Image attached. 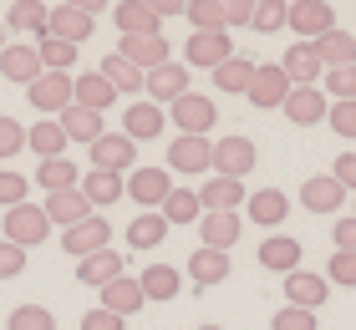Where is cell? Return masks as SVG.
Here are the masks:
<instances>
[{
  "instance_id": "obj_1",
  "label": "cell",
  "mask_w": 356,
  "mask_h": 330,
  "mask_svg": "<svg viewBox=\"0 0 356 330\" xmlns=\"http://www.w3.org/2000/svg\"><path fill=\"white\" fill-rule=\"evenodd\" d=\"M6 244H15V249H36V244L51 234V219H46V208H36V204H15V208H6Z\"/></svg>"
},
{
  "instance_id": "obj_2",
  "label": "cell",
  "mask_w": 356,
  "mask_h": 330,
  "mask_svg": "<svg viewBox=\"0 0 356 330\" xmlns=\"http://www.w3.org/2000/svg\"><path fill=\"white\" fill-rule=\"evenodd\" d=\"M87 153H92V168H97V173H118V178H122V173L138 168V142L122 138V132H102Z\"/></svg>"
},
{
  "instance_id": "obj_3",
  "label": "cell",
  "mask_w": 356,
  "mask_h": 330,
  "mask_svg": "<svg viewBox=\"0 0 356 330\" xmlns=\"http://www.w3.org/2000/svg\"><path fill=\"white\" fill-rule=\"evenodd\" d=\"M122 183H127V198L143 204V213H158V208H163V198L173 193V173L168 168H133Z\"/></svg>"
},
{
  "instance_id": "obj_4",
  "label": "cell",
  "mask_w": 356,
  "mask_h": 330,
  "mask_svg": "<svg viewBox=\"0 0 356 330\" xmlns=\"http://www.w3.org/2000/svg\"><path fill=\"white\" fill-rule=\"evenodd\" d=\"M61 249H67L72 259H92V254L112 249V224L92 213V219H82L76 229H61Z\"/></svg>"
},
{
  "instance_id": "obj_5",
  "label": "cell",
  "mask_w": 356,
  "mask_h": 330,
  "mask_svg": "<svg viewBox=\"0 0 356 330\" xmlns=\"http://www.w3.org/2000/svg\"><path fill=\"white\" fill-rule=\"evenodd\" d=\"M285 26L296 31L300 41H321L326 31H336V10H331V6H321V0H290Z\"/></svg>"
},
{
  "instance_id": "obj_6",
  "label": "cell",
  "mask_w": 356,
  "mask_h": 330,
  "mask_svg": "<svg viewBox=\"0 0 356 330\" xmlns=\"http://www.w3.org/2000/svg\"><path fill=\"white\" fill-rule=\"evenodd\" d=\"M143 92H148V102H153V107H173L178 97L188 92V66H184V61H163V66H153V72L143 76Z\"/></svg>"
},
{
  "instance_id": "obj_7",
  "label": "cell",
  "mask_w": 356,
  "mask_h": 330,
  "mask_svg": "<svg viewBox=\"0 0 356 330\" xmlns=\"http://www.w3.org/2000/svg\"><path fill=\"white\" fill-rule=\"evenodd\" d=\"M254 142L245 138V132H234V138H219L214 142V173L219 178H245V173H254Z\"/></svg>"
},
{
  "instance_id": "obj_8",
  "label": "cell",
  "mask_w": 356,
  "mask_h": 330,
  "mask_svg": "<svg viewBox=\"0 0 356 330\" xmlns=\"http://www.w3.org/2000/svg\"><path fill=\"white\" fill-rule=\"evenodd\" d=\"M26 102L36 107V112H56V117H61V112L72 107V72H67V76H61V72L36 76V81L26 87Z\"/></svg>"
},
{
  "instance_id": "obj_9",
  "label": "cell",
  "mask_w": 356,
  "mask_h": 330,
  "mask_svg": "<svg viewBox=\"0 0 356 330\" xmlns=\"http://www.w3.org/2000/svg\"><path fill=\"white\" fill-rule=\"evenodd\" d=\"M214 117H219V107L209 102V97H199V92H184V97L173 102V122L184 127V138H209Z\"/></svg>"
},
{
  "instance_id": "obj_10",
  "label": "cell",
  "mask_w": 356,
  "mask_h": 330,
  "mask_svg": "<svg viewBox=\"0 0 356 330\" xmlns=\"http://www.w3.org/2000/svg\"><path fill=\"white\" fill-rule=\"evenodd\" d=\"M280 72H285L290 87H321L326 66H321V56H316V46H311V41H296V46H290V51L280 56Z\"/></svg>"
},
{
  "instance_id": "obj_11",
  "label": "cell",
  "mask_w": 356,
  "mask_h": 330,
  "mask_svg": "<svg viewBox=\"0 0 356 330\" xmlns=\"http://www.w3.org/2000/svg\"><path fill=\"white\" fill-rule=\"evenodd\" d=\"M214 168V142L209 138H173L168 147V173H209Z\"/></svg>"
},
{
  "instance_id": "obj_12",
  "label": "cell",
  "mask_w": 356,
  "mask_h": 330,
  "mask_svg": "<svg viewBox=\"0 0 356 330\" xmlns=\"http://www.w3.org/2000/svg\"><path fill=\"white\" fill-rule=\"evenodd\" d=\"M92 15L82 6H51V15H46V36L51 41H67V46H82L92 36Z\"/></svg>"
},
{
  "instance_id": "obj_13",
  "label": "cell",
  "mask_w": 356,
  "mask_h": 330,
  "mask_svg": "<svg viewBox=\"0 0 356 330\" xmlns=\"http://www.w3.org/2000/svg\"><path fill=\"white\" fill-rule=\"evenodd\" d=\"M234 56L229 46V31H209V36H188L184 46V66H204V72H219L224 61Z\"/></svg>"
},
{
  "instance_id": "obj_14",
  "label": "cell",
  "mask_w": 356,
  "mask_h": 330,
  "mask_svg": "<svg viewBox=\"0 0 356 330\" xmlns=\"http://www.w3.org/2000/svg\"><path fill=\"white\" fill-rule=\"evenodd\" d=\"M239 213H199V249H214V254H229L239 244Z\"/></svg>"
},
{
  "instance_id": "obj_15",
  "label": "cell",
  "mask_w": 356,
  "mask_h": 330,
  "mask_svg": "<svg viewBox=\"0 0 356 330\" xmlns=\"http://www.w3.org/2000/svg\"><path fill=\"white\" fill-rule=\"evenodd\" d=\"M250 102L254 107H285V97H290V81L280 72V61H260L254 66V81H250Z\"/></svg>"
},
{
  "instance_id": "obj_16",
  "label": "cell",
  "mask_w": 356,
  "mask_h": 330,
  "mask_svg": "<svg viewBox=\"0 0 356 330\" xmlns=\"http://www.w3.org/2000/svg\"><path fill=\"white\" fill-rule=\"evenodd\" d=\"M280 112H285L296 127H316V122H326L331 102H326V92H321V87H290V97H285Z\"/></svg>"
},
{
  "instance_id": "obj_17",
  "label": "cell",
  "mask_w": 356,
  "mask_h": 330,
  "mask_svg": "<svg viewBox=\"0 0 356 330\" xmlns=\"http://www.w3.org/2000/svg\"><path fill=\"white\" fill-rule=\"evenodd\" d=\"M331 300V285H326V274H311V270H296V274H285V305H296V310H321Z\"/></svg>"
},
{
  "instance_id": "obj_18",
  "label": "cell",
  "mask_w": 356,
  "mask_h": 330,
  "mask_svg": "<svg viewBox=\"0 0 356 330\" xmlns=\"http://www.w3.org/2000/svg\"><path fill=\"white\" fill-rule=\"evenodd\" d=\"M118 56H122V61H133V66H138L143 76H148L153 66L173 61V56H168V41H163V31H153V36H122Z\"/></svg>"
},
{
  "instance_id": "obj_19",
  "label": "cell",
  "mask_w": 356,
  "mask_h": 330,
  "mask_svg": "<svg viewBox=\"0 0 356 330\" xmlns=\"http://www.w3.org/2000/svg\"><path fill=\"white\" fill-rule=\"evenodd\" d=\"M163 127H168V117H163V107H153V102H133L122 112V138H133V142H158Z\"/></svg>"
},
{
  "instance_id": "obj_20",
  "label": "cell",
  "mask_w": 356,
  "mask_h": 330,
  "mask_svg": "<svg viewBox=\"0 0 356 330\" xmlns=\"http://www.w3.org/2000/svg\"><path fill=\"white\" fill-rule=\"evenodd\" d=\"M72 107H87V112L102 117L107 107H118V92L107 87L102 72H82V76H72Z\"/></svg>"
},
{
  "instance_id": "obj_21",
  "label": "cell",
  "mask_w": 356,
  "mask_h": 330,
  "mask_svg": "<svg viewBox=\"0 0 356 330\" xmlns=\"http://www.w3.org/2000/svg\"><path fill=\"white\" fill-rule=\"evenodd\" d=\"M199 193V208L204 213H239V204H245V188H239V178H209L204 188H193Z\"/></svg>"
},
{
  "instance_id": "obj_22",
  "label": "cell",
  "mask_w": 356,
  "mask_h": 330,
  "mask_svg": "<svg viewBox=\"0 0 356 330\" xmlns=\"http://www.w3.org/2000/svg\"><path fill=\"white\" fill-rule=\"evenodd\" d=\"M0 76L6 81H15V87H31V81L36 76H46L41 72V56H36V46H6V51H0Z\"/></svg>"
},
{
  "instance_id": "obj_23",
  "label": "cell",
  "mask_w": 356,
  "mask_h": 330,
  "mask_svg": "<svg viewBox=\"0 0 356 330\" xmlns=\"http://www.w3.org/2000/svg\"><path fill=\"white\" fill-rule=\"evenodd\" d=\"M245 213H250V224H260V229H280L285 213H290V198L280 188H260V193L245 198Z\"/></svg>"
},
{
  "instance_id": "obj_24",
  "label": "cell",
  "mask_w": 356,
  "mask_h": 330,
  "mask_svg": "<svg viewBox=\"0 0 356 330\" xmlns=\"http://www.w3.org/2000/svg\"><path fill=\"white\" fill-rule=\"evenodd\" d=\"M300 239H290V234H270L265 244H260V264H265V270H275V274H296L300 270Z\"/></svg>"
},
{
  "instance_id": "obj_25",
  "label": "cell",
  "mask_w": 356,
  "mask_h": 330,
  "mask_svg": "<svg viewBox=\"0 0 356 330\" xmlns=\"http://www.w3.org/2000/svg\"><path fill=\"white\" fill-rule=\"evenodd\" d=\"M41 208H46V219H51L56 229H76L82 219H92V204H87L76 188H67V193H46Z\"/></svg>"
},
{
  "instance_id": "obj_26",
  "label": "cell",
  "mask_w": 356,
  "mask_h": 330,
  "mask_svg": "<svg viewBox=\"0 0 356 330\" xmlns=\"http://www.w3.org/2000/svg\"><path fill=\"white\" fill-rule=\"evenodd\" d=\"M300 204L311 208V213H336L346 204V188L336 183L331 173H316V178H305V188H300Z\"/></svg>"
},
{
  "instance_id": "obj_27",
  "label": "cell",
  "mask_w": 356,
  "mask_h": 330,
  "mask_svg": "<svg viewBox=\"0 0 356 330\" xmlns=\"http://www.w3.org/2000/svg\"><path fill=\"white\" fill-rule=\"evenodd\" d=\"M143 305H148V300H143V290H138L133 274H118L112 285H102V310H112V315L127 320V315H138Z\"/></svg>"
},
{
  "instance_id": "obj_28",
  "label": "cell",
  "mask_w": 356,
  "mask_h": 330,
  "mask_svg": "<svg viewBox=\"0 0 356 330\" xmlns=\"http://www.w3.org/2000/svg\"><path fill=\"white\" fill-rule=\"evenodd\" d=\"M118 274H127V264H122L118 249H102V254H92V259H76V279H82V285H92V290L112 285Z\"/></svg>"
},
{
  "instance_id": "obj_29",
  "label": "cell",
  "mask_w": 356,
  "mask_h": 330,
  "mask_svg": "<svg viewBox=\"0 0 356 330\" xmlns=\"http://www.w3.org/2000/svg\"><path fill=\"white\" fill-rule=\"evenodd\" d=\"M76 193H82L92 208H107V204H118V198L127 193V183H122L118 173H97V168H92V173L76 178Z\"/></svg>"
},
{
  "instance_id": "obj_30",
  "label": "cell",
  "mask_w": 356,
  "mask_h": 330,
  "mask_svg": "<svg viewBox=\"0 0 356 330\" xmlns=\"http://www.w3.org/2000/svg\"><path fill=\"white\" fill-rule=\"evenodd\" d=\"M316 46V56H321V66H326V72H336V66H356V36L351 31H326V36L321 41H311Z\"/></svg>"
},
{
  "instance_id": "obj_31",
  "label": "cell",
  "mask_w": 356,
  "mask_h": 330,
  "mask_svg": "<svg viewBox=\"0 0 356 330\" xmlns=\"http://www.w3.org/2000/svg\"><path fill=\"white\" fill-rule=\"evenodd\" d=\"M188 279L199 290H214L229 279V254H214V249H193L188 254Z\"/></svg>"
},
{
  "instance_id": "obj_32",
  "label": "cell",
  "mask_w": 356,
  "mask_h": 330,
  "mask_svg": "<svg viewBox=\"0 0 356 330\" xmlns=\"http://www.w3.org/2000/svg\"><path fill=\"white\" fill-rule=\"evenodd\" d=\"M26 147H31V153H36L41 163H56L61 153H67V132H61V122H31L26 127Z\"/></svg>"
},
{
  "instance_id": "obj_33",
  "label": "cell",
  "mask_w": 356,
  "mask_h": 330,
  "mask_svg": "<svg viewBox=\"0 0 356 330\" xmlns=\"http://www.w3.org/2000/svg\"><path fill=\"white\" fill-rule=\"evenodd\" d=\"M138 290H143V300H173L178 290H184V279H178V270L173 264H148V270L138 274Z\"/></svg>"
},
{
  "instance_id": "obj_34",
  "label": "cell",
  "mask_w": 356,
  "mask_h": 330,
  "mask_svg": "<svg viewBox=\"0 0 356 330\" xmlns=\"http://www.w3.org/2000/svg\"><path fill=\"white\" fill-rule=\"evenodd\" d=\"M46 15H51V6H41V0H15V6L6 10V26L10 31H26V36L46 41Z\"/></svg>"
},
{
  "instance_id": "obj_35",
  "label": "cell",
  "mask_w": 356,
  "mask_h": 330,
  "mask_svg": "<svg viewBox=\"0 0 356 330\" xmlns=\"http://www.w3.org/2000/svg\"><path fill=\"white\" fill-rule=\"evenodd\" d=\"M97 72L107 76V87L118 92V97H138V92H143V72H138L133 61H122L118 51H112V56H102V66H97Z\"/></svg>"
},
{
  "instance_id": "obj_36",
  "label": "cell",
  "mask_w": 356,
  "mask_h": 330,
  "mask_svg": "<svg viewBox=\"0 0 356 330\" xmlns=\"http://www.w3.org/2000/svg\"><path fill=\"white\" fill-rule=\"evenodd\" d=\"M254 66H260L254 56H239V51H234L229 61L219 66V72H209V76H214V87H219V92H234V97H239V92H250V81H254Z\"/></svg>"
},
{
  "instance_id": "obj_37",
  "label": "cell",
  "mask_w": 356,
  "mask_h": 330,
  "mask_svg": "<svg viewBox=\"0 0 356 330\" xmlns=\"http://www.w3.org/2000/svg\"><path fill=\"white\" fill-rule=\"evenodd\" d=\"M56 122H61V132H67V142H87V147L107 132V127H102V117H97V112H87V107H67Z\"/></svg>"
},
{
  "instance_id": "obj_38",
  "label": "cell",
  "mask_w": 356,
  "mask_h": 330,
  "mask_svg": "<svg viewBox=\"0 0 356 330\" xmlns=\"http://www.w3.org/2000/svg\"><path fill=\"white\" fill-rule=\"evenodd\" d=\"M118 31L122 36H153L158 31V10L148 0H122L118 6Z\"/></svg>"
},
{
  "instance_id": "obj_39",
  "label": "cell",
  "mask_w": 356,
  "mask_h": 330,
  "mask_svg": "<svg viewBox=\"0 0 356 330\" xmlns=\"http://www.w3.org/2000/svg\"><path fill=\"white\" fill-rule=\"evenodd\" d=\"M158 213H163V224L168 229H184V224H199V193H193V188H173L168 198H163V208H158Z\"/></svg>"
},
{
  "instance_id": "obj_40",
  "label": "cell",
  "mask_w": 356,
  "mask_h": 330,
  "mask_svg": "<svg viewBox=\"0 0 356 330\" xmlns=\"http://www.w3.org/2000/svg\"><path fill=\"white\" fill-rule=\"evenodd\" d=\"M163 239H168L163 213H138V219L127 224V244H133V249H158Z\"/></svg>"
},
{
  "instance_id": "obj_41",
  "label": "cell",
  "mask_w": 356,
  "mask_h": 330,
  "mask_svg": "<svg viewBox=\"0 0 356 330\" xmlns=\"http://www.w3.org/2000/svg\"><path fill=\"white\" fill-rule=\"evenodd\" d=\"M193 36H209V31H224V0H193V6H184Z\"/></svg>"
},
{
  "instance_id": "obj_42",
  "label": "cell",
  "mask_w": 356,
  "mask_h": 330,
  "mask_svg": "<svg viewBox=\"0 0 356 330\" xmlns=\"http://www.w3.org/2000/svg\"><path fill=\"white\" fill-rule=\"evenodd\" d=\"M36 188H46V193H67V188H76V163H67V158L41 163V168H36Z\"/></svg>"
},
{
  "instance_id": "obj_43",
  "label": "cell",
  "mask_w": 356,
  "mask_h": 330,
  "mask_svg": "<svg viewBox=\"0 0 356 330\" xmlns=\"http://www.w3.org/2000/svg\"><path fill=\"white\" fill-rule=\"evenodd\" d=\"M321 92L326 102H356V66H336V72L321 76Z\"/></svg>"
},
{
  "instance_id": "obj_44",
  "label": "cell",
  "mask_w": 356,
  "mask_h": 330,
  "mask_svg": "<svg viewBox=\"0 0 356 330\" xmlns=\"http://www.w3.org/2000/svg\"><path fill=\"white\" fill-rule=\"evenodd\" d=\"M36 56H41V72H61L67 76V66L76 61V46H67V41H36Z\"/></svg>"
},
{
  "instance_id": "obj_45",
  "label": "cell",
  "mask_w": 356,
  "mask_h": 330,
  "mask_svg": "<svg viewBox=\"0 0 356 330\" xmlns=\"http://www.w3.org/2000/svg\"><path fill=\"white\" fill-rule=\"evenodd\" d=\"M6 330H56V315L46 305H15Z\"/></svg>"
},
{
  "instance_id": "obj_46",
  "label": "cell",
  "mask_w": 356,
  "mask_h": 330,
  "mask_svg": "<svg viewBox=\"0 0 356 330\" xmlns=\"http://www.w3.org/2000/svg\"><path fill=\"white\" fill-rule=\"evenodd\" d=\"M285 10H290V0H254L250 26H254V31H280V26H285Z\"/></svg>"
},
{
  "instance_id": "obj_47",
  "label": "cell",
  "mask_w": 356,
  "mask_h": 330,
  "mask_svg": "<svg viewBox=\"0 0 356 330\" xmlns=\"http://www.w3.org/2000/svg\"><path fill=\"white\" fill-rule=\"evenodd\" d=\"M326 285L356 290V254H331V259H326Z\"/></svg>"
},
{
  "instance_id": "obj_48",
  "label": "cell",
  "mask_w": 356,
  "mask_h": 330,
  "mask_svg": "<svg viewBox=\"0 0 356 330\" xmlns=\"http://www.w3.org/2000/svg\"><path fill=\"white\" fill-rule=\"evenodd\" d=\"M26 193H31V183H26L21 173L0 168V208H15V204H26Z\"/></svg>"
},
{
  "instance_id": "obj_49",
  "label": "cell",
  "mask_w": 356,
  "mask_h": 330,
  "mask_svg": "<svg viewBox=\"0 0 356 330\" xmlns=\"http://www.w3.org/2000/svg\"><path fill=\"white\" fill-rule=\"evenodd\" d=\"M326 122H331L336 138H351V142H356V102H331Z\"/></svg>"
},
{
  "instance_id": "obj_50",
  "label": "cell",
  "mask_w": 356,
  "mask_h": 330,
  "mask_svg": "<svg viewBox=\"0 0 356 330\" xmlns=\"http://www.w3.org/2000/svg\"><path fill=\"white\" fill-rule=\"evenodd\" d=\"M270 330H316V310H296V305H285V310H275Z\"/></svg>"
},
{
  "instance_id": "obj_51",
  "label": "cell",
  "mask_w": 356,
  "mask_h": 330,
  "mask_svg": "<svg viewBox=\"0 0 356 330\" xmlns=\"http://www.w3.org/2000/svg\"><path fill=\"white\" fill-rule=\"evenodd\" d=\"M15 153H26V127L15 117H0V158H15Z\"/></svg>"
},
{
  "instance_id": "obj_52",
  "label": "cell",
  "mask_w": 356,
  "mask_h": 330,
  "mask_svg": "<svg viewBox=\"0 0 356 330\" xmlns=\"http://www.w3.org/2000/svg\"><path fill=\"white\" fill-rule=\"evenodd\" d=\"M331 239H336V254H356V213H346V219H336Z\"/></svg>"
},
{
  "instance_id": "obj_53",
  "label": "cell",
  "mask_w": 356,
  "mask_h": 330,
  "mask_svg": "<svg viewBox=\"0 0 356 330\" xmlns=\"http://www.w3.org/2000/svg\"><path fill=\"white\" fill-rule=\"evenodd\" d=\"M21 270H26V249H15V244L0 239V279H15Z\"/></svg>"
},
{
  "instance_id": "obj_54",
  "label": "cell",
  "mask_w": 356,
  "mask_h": 330,
  "mask_svg": "<svg viewBox=\"0 0 356 330\" xmlns=\"http://www.w3.org/2000/svg\"><path fill=\"white\" fill-rule=\"evenodd\" d=\"M82 330H127V320L97 305V310H87V315H82Z\"/></svg>"
},
{
  "instance_id": "obj_55",
  "label": "cell",
  "mask_w": 356,
  "mask_h": 330,
  "mask_svg": "<svg viewBox=\"0 0 356 330\" xmlns=\"http://www.w3.org/2000/svg\"><path fill=\"white\" fill-rule=\"evenodd\" d=\"M254 15V0H224V31L229 26H250Z\"/></svg>"
},
{
  "instance_id": "obj_56",
  "label": "cell",
  "mask_w": 356,
  "mask_h": 330,
  "mask_svg": "<svg viewBox=\"0 0 356 330\" xmlns=\"http://www.w3.org/2000/svg\"><path fill=\"white\" fill-rule=\"evenodd\" d=\"M331 178H336V183H341L346 193H356V153H341V158H336Z\"/></svg>"
},
{
  "instance_id": "obj_57",
  "label": "cell",
  "mask_w": 356,
  "mask_h": 330,
  "mask_svg": "<svg viewBox=\"0 0 356 330\" xmlns=\"http://www.w3.org/2000/svg\"><path fill=\"white\" fill-rule=\"evenodd\" d=\"M153 10H158V21H168V15H184V6H178V0H158Z\"/></svg>"
},
{
  "instance_id": "obj_58",
  "label": "cell",
  "mask_w": 356,
  "mask_h": 330,
  "mask_svg": "<svg viewBox=\"0 0 356 330\" xmlns=\"http://www.w3.org/2000/svg\"><path fill=\"white\" fill-rule=\"evenodd\" d=\"M6 46H10V41H6V26H0V51H6Z\"/></svg>"
},
{
  "instance_id": "obj_59",
  "label": "cell",
  "mask_w": 356,
  "mask_h": 330,
  "mask_svg": "<svg viewBox=\"0 0 356 330\" xmlns=\"http://www.w3.org/2000/svg\"><path fill=\"white\" fill-rule=\"evenodd\" d=\"M193 330H224V325H193Z\"/></svg>"
},
{
  "instance_id": "obj_60",
  "label": "cell",
  "mask_w": 356,
  "mask_h": 330,
  "mask_svg": "<svg viewBox=\"0 0 356 330\" xmlns=\"http://www.w3.org/2000/svg\"><path fill=\"white\" fill-rule=\"evenodd\" d=\"M351 153H356V147H351Z\"/></svg>"
}]
</instances>
